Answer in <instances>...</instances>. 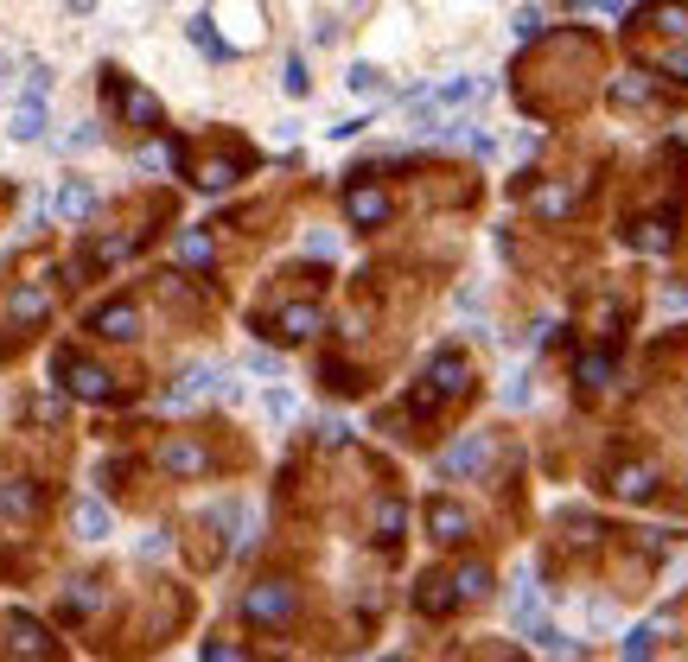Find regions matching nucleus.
<instances>
[{
	"label": "nucleus",
	"mask_w": 688,
	"mask_h": 662,
	"mask_svg": "<svg viewBox=\"0 0 688 662\" xmlns=\"http://www.w3.org/2000/svg\"><path fill=\"white\" fill-rule=\"evenodd\" d=\"M485 459H491V433H472V440H459V446H446V452H440V478L453 484V478L478 472Z\"/></svg>",
	"instance_id": "nucleus-1"
},
{
	"label": "nucleus",
	"mask_w": 688,
	"mask_h": 662,
	"mask_svg": "<svg viewBox=\"0 0 688 662\" xmlns=\"http://www.w3.org/2000/svg\"><path fill=\"white\" fill-rule=\"evenodd\" d=\"M58 370H64V382H71L77 395H90V402H102V395H109V370H96V363H83V357H58Z\"/></svg>",
	"instance_id": "nucleus-2"
},
{
	"label": "nucleus",
	"mask_w": 688,
	"mask_h": 662,
	"mask_svg": "<svg viewBox=\"0 0 688 662\" xmlns=\"http://www.w3.org/2000/svg\"><path fill=\"white\" fill-rule=\"evenodd\" d=\"M7 134H13V141H39V134H45V96H20V102H13V121H7Z\"/></svg>",
	"instance_id": "nucleus-3"
},
{
	"label": "nucleus",
	"mask_w": 688,
	"mask_h": 662,
	"mask_svg": "<svg viewBox=\"0 0 688 662\" xmlns=\"http://www.w3.org/2000/svg\"><path fill=\"white\" fill-rule=\"evenodd\" d=\"M344 211H351L357 230H370V223H383V217H389V198H383V191H370V185H351Z\"/></svg>",
	"instance_id": "nucleus-4"
},
{
	"label": "nucleus",
	"mask_w": 688,
	"mask_h": 662,
	"mask_svg": "<svg viewBox=\"0 0 688 662\" xmlns=\"http://www.w3.org/2000/svg\"><path fill=\"white\" fill-rule=\"evenodd\" d=\"M71 522H77V535H83V542H109V529H115L109 503H96V497H83L77 510H71Z\"/></svg>",
	"instance_id": "nucleus-5"
},
{
	"label": "nucleus",
	"mask_w": 688,
	"mask_h": 662,
	"mask_svg": "<svg viewBox=\"0 0 688 662\" xmlns=\"http://www.w3.org/2000/svg\"><path fill=\"white\" fill-rule=\"evenodd\" d=\"M90 211H96V185L64 179V185H58V217H64V223H83Z\"/></svg>",
	"instance_id": "nucleus-6"
},
{
	"label": "nucleus",
	"mask_w": 688,
	"mask_h": 662,
	"mask_svg": "<svg viewBox=\"0 0 688 662\" xmlns=\"http://www.w3.org/2000/svg\"><path fill=\"white\" fill-rule=\"evenodd\" d=\"M217 382H223V376H217V370H204V363H198V370H185V376H179V389H172V408H192V402H204V395H211Z\"/></svg>",
	"instance_id": "nucleus-7"
},
{
	"label": "nucleus",
	"mask_w": 688,
	"mask_h": 662,
	"mask_svg": "<svg viewBox=\"0 0 688 662\" xmlns=\"http://www.w3.org/2000/svg\"><path fill=\"white\" fill-rule=\"evenodd\" d=\"M96 331H102V338H134V331H141V312H134V306H102Z\"/></svg>",
	"instance_id": "nucleus-8"
},
{
	"label": "nucleus",
	"mask_w": 688,
	"mask_h": 662,
	"mask_svg": "<svg viewBox=\"0 0 688 662\" xmlns=\"http://www.w3.org/2000/svg\"><path fill=\"white\" fill-rule=\"evenodd\" d=\"M478 90H485V83H478V77H446L440 90H434V109H459V102H472Z\"/></svg>",
	"instance_id": "nucleus-9"
},
{
	"label": "nucleus",
	"mask_w": 688,
	"mask_h": 662,
	"mask_svg": "<svg viewBox=\"0 0 688 662\" xmlns=\"http://www.w3.org/2000/svg\"><path fill=\"white\" fill-rule=\"evenodd\" d=\"M204 465H211V459H204V446H192V440H172L166 446V472H204Z\"/></svg>",
	"instance_id": "nucleus-10"
},
{
	"label": "nucleus",
	"mask_w": 688,
	"mask_h": 662,
	"mask_svg": "<svg viewBox=\"0 0 688 662\" xmlns=\"http://www.w3.org/2000/svg\"><path fill=\"white\" fill-rule=\"evenodd\" d=\"M281 325H287V338H313V331H319V312H313V306H287Z\"/></svg>",
	"instance_id": "nucleus-11"
},
{
	"label": "nucleus",
	"mask_w": 688,
	"mask_h": 662,
	"mask_svg": "<svg viewBox=\"0 0 688 662\" xmlns=\"http://www.w3.org/2000/svg\"><path fill=\"white\" fill-rule=\"evenodd\" d=\"M466 529H472V516H466V510H434V535H446V542H459Z\"/></svg>",
	"instance_id": "nucleus-12"
},
{
	"label": "nucleus",
	"mask_w": 688,
	"mask_h": 662,
	"mask_svg": "<svg viewBox=\"0 0 688 662\" xmlns=\"http://www.w3.org/2000/svg\"><path fill=\"white\" fill-rule=\"evenodd\" d=\"M128 121H141V128H153V121H160V102H153L147 90H128Z\"/></svg>",
	"instance_id": "nucleus-13"
},
{
	"label": "nucleus",
	"mask_w": 688,
	"mask_h": 662,
	"mask_svg": "<svg viewBox=\"0 0 688 662\" xmlns=\"http://www.w3.org/2000/svg\"><path fill=\"white\" fill-rule=\"evenodd\" d=\"M567 204H574V191H567V185H548L542 198H536V211H542V217H567Z\"/></svg>",
	"instance_id": "nucleus-14"
},
{
	"label": "nucleus",
	"mask_w": 688,
	"mask_h": 662,
	"mask_svg": "<svg viewBox=\"0 0 688 662\" xmlns=\"http://www.w3.org/2000/svg\"><path fill=\"white\" fill-rule=\"evenodd\" d=\"M650 26H663V32H688V7H682V0H669V7L650 13Z\"/></svg>",
	"instance_id": "nucleus-15"
},
{
	"label": "nucleus",
	"mask_w": 688,
	"mask_h": 662,
	"mask_svg": "<svg viewBox=\"0 0 688 662\" xmlns=\"http://www.w3.org/2000/svg\"><path fill=\"white\" fill-rule=\"evenodd\" d=\"M249 612L255 618H281L287 612V592H249Z\"/></svg>",
	"instance_id": "nucleus-16"
},
{
	"label": "nucleus",
	"mask_w": 688,
	"mask_h": 662,
	"mask_svg": "<svg viewBox=\"0 0 688 662\" xmlns=\"http://www.w3.org/2000/svg\"><path fill=\"white\" fill-rule=\"evenodd\" d=\"M13 319H45V293H39V287L13 293Z\"/></svg>",
	"instance_id": "nucleus-17"
},
{
	"label": "nucleus",
	"mask_w": 688,
	"mask_h": 662,
	"mask_svg": "<svg viewBox=\"0 0 688 662\" xmlns=\"http://www.w3.org/2000/svg\"><path fill=\"white\" fill-rule=\"evenodd\" d=\"M351 90L357 96H376V90H383V71H376V64H351Z\"/></svg>",
	"instance_id": "nucleus-18"
},
{
	"label": "nucleus",
	"mask_w": 688,
	"mask_h": 662,
	"mask_svg": "<svg viewBox=\"0 0 688 662\" xmlns=\"http://www.w3.org/2000/svg\"><path fill=\"white\" fill-rule=\"evenodd\" d=\"M179 261H192V268H204V261H211V242H204V236H179Z\"/></svg>",
	"instance_id": "nucleus-19"
},
{
	"label": "nucleus",
	"mask_w": 688,
	"mask_h": 662,
	"mask_svg": "<svg viewBox=\"0 0 688 662\" xmlns=\"http://www.w3.org/2000/svg\"><path fill=\"white\" fill-rule=\"evenodd\" d=\"M612 96H618V102H650V83H638V77H618V83H612Z\"/></svg>",
	"instance_id": "nucleus-20"
},
{
	"label": "nucleus",
	"mask_w": 688,
	"mask_h": 662,
	"mask_svg": "<svg viewBox=\"0 0 688 662\" xmlns=\"http://www.w3.org/2000/svg\"><path fill=\"white\" fill-rule=\"evenodd\" d=\"M657 64H663V71H669V77H676V83H688V45H676V51H663V58H657Z\"/></svg>",
	"instance_id": "nucleus-21"
},
{
	"label": "nucleus",
	"mask_w": 688,
	"mask_h": 662,
	"mask_svg": "<svg viewBox=\"0 0 688 662\" xmlns=\"http://www.w3.org/2000/svg\"><path fill=\"white\" fill-rule=\"evenodd\" d=\"M192 39H198V51H211V58H223V39L211 32V20H192Z\"/></svg>",
	"instance_id": "nucleus-22"
},
{
	"label": "nucleus",
	"mask_w": 688,
	"mask_h": 662,
	"mask_svg": "<svg viewBox=\"0 0 688 662\" xmlns=\"http://www.w3.org/2000/svg\"><path fill=\"white\" fill-rule=\"evenodd\" d=\"M625 662H650V631H631L625 637Z\"/></svg>",
	"instance_id": "nucleus-23"
},
{
	"label": "nucleus",
	"mask_w": 688,
	"mask_h": 662,
	"mask_svg": "<svg viewBox=\"0 0 688 662\" xmlns=\"http://www.w3.org/2000/svg\"><path fill=\"white\" fill-rule=\"evenodd\" d=\"M485 580H491L485 567H466V573H459V592H466V599H478V592H485Z\"/></svg>",
	"instance_id": "nucleus-24"
},
{
	"label": "nucleus",
	"mask_w": 688,
	"mask_h": 662,
	"mask_svg": "<svg viewBox=\"0 0 688 662\" xmlns=\"http://www.w3.org/2000/svg\"><path fill=\"white\" fill-rule=\"evenodd\" d=\"M618 491H625V497H644V491H650V472H638V465H631V472L618 478Z\"/></svg>",
	"instance_id": "nucleus-25"
},
{
	"label": "nucleus",
	"mask_w": 688,
	"mask_h": 662,
	"mask_svg": "<svg viewBox=\"0 0 688 662\" xmlns=\"http://www.w3.org/2000/svg\"><path fill=\"white\" fill-rule=\"evenodd\" d=\"M268 414H274V421H287V414H294V395H287V389H268Z\"/></svg>",
	"instance_id": "nucleus-26"
},
{
	"label": "nucleus",
	"mask_w": 688,
	"mask_h": 662,
	"mask_svg": "<svg viewBox=\"0 0 688 662\" xmlns=\"http://www.w3.org/2000/svg\"><path fill=\"white\" fill-rule=\"evenodd\" d=\"M26 90H32V96L51 90V64H32V71H26Z\"/></svg>",
	"instance_id": "nucleus-27"
},
{
	"label": "nucleus",
	"mask_w": 688,
	"mask_h": 662,
	"mask_svg": "<svg viewBox=\"0 0 688 662\" xmlns=\"http://www.w3.org/2000/svg\"><path fill=\"white\" fill-rule=\"evenodd\" d=\"M516 32H523V39H536V32H542V13L523 7V13H516Z\"/></svg>",
	"instance_id": "nucleus-28"
},
{
	"label": "nucleus",
	"mask_w": 688,
	"mask_h": 662,
	"mask_svg": "<svg viewBox=\"0 0 688 662\" xmlns=\"http://www.w3.org/2000/svg\"><path fill=\"white\" fill-rule=\"evenodd\" d=\"M96 141H102V134L90 128V121H83V128H77V134H71V141H64V147H71V153H83V147H96Z\"/></svg>",
	"instance_id": "nucleus-29"
},
{
	"label": "nucleus",
	"mask_w": 688,
	"mask_h": 662,
	"mask_svg": "<svg viewBox=\"0 0 688 662\" xmlns=\"http://www.w3.org/2000/svg\"><path fill=\"white\" fill-rule=\"evenodd\" d=\"M198 185H204V191H223V185H230V166H204Z\"/></svg>",
	"instance_id": "nucleus-30"
},
{
	"label": "nucleus",
	"mask_w": 688,
	"mask_h": 662,
	"mask_svg": "<svg viewBox=\"0 0 688 662\" xmlns=\"http://www.w3.org/2000/svg\"><path fill=\"white\" fill-rule=\"evenodd\" d=\"M0 510H20L26 516L32 510V491H0Z\"/></svg>",
	"instance_id": "nucleus-31"
},
{
	"label": "nucleus",
	"mask_w": 688,
	"mask_h": 662,
	"mask_svg": "<svg viewBox=\"0 0 688 662\" xmlns=\"http://www.w3.org/2000/svg\"><path fill=\"white\" fill-rule=\"evenodd\" d=\"M287 96H306V71H300V58L287 64Z\"/></svg>",
	"instance_id": "nucleus-32"
},
{
	"label": "nucleus",
	"mask_w": 688,
	"mask_h": 662,
	"mask_svg": "<svg viewBox=\"0 0 688 662\" xmlns=\"http://www.w3.org/2000/svg\"><path fill=\"white\" fill-rule=\"evenodd\" d=\"M249 370H262V376H274V370H281V357H268V351H249Z\"/></svg>",
	"instance_id": "nucleus-33"
},
{
	"label": "nucleus",
	"mask_w": 688,
	"mask_h": 662,
	"mask_svg": "<svg viewBox=\"0 0 688 662\" xmlns=\"http://www.w3.org/2000/svg\"><path fill=\"white\" fill-rule=\"evenodd\" d=\"M211 662H243V650H230V643H217V650H211Z\"/></svg>",
	"instance_id": "nucleus-34"
},
{
	"label": "nucleus",
	"mask_w": 688,
	"mask_h": 662,
	"mask_svg": "<svg viewBox=\"0 0 688 662\" xmlns=\"http://www.w3.org/2000/svg\"><path fill=\"white\" fill-rule=\"evenodd\" d=\"M96 7V0H71V13H90Z\"/></svg>",
	"instance_id": "nucleus-35"
}]
</instances>
